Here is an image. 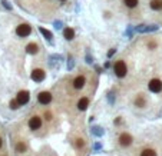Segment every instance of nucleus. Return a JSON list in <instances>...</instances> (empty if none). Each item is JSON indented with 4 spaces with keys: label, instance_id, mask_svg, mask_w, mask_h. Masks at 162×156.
<instances>
[{
    "label": "nucleus",
    "instance_id": "f257e3e1",
    "mask_svg": "<svg viewBox=\"0 0 162 156\" xmlns=\"http://www.w3.org/2000/svg\"><path fill=\"white\" fill-rule=\"evenodd\" d=\"M113 70H115L118 78H124V76H126L128 67H126V63H125L124 60H118L116 63H115V66H113Z\"/></svg>",
    "mask_w": 162,
    "mask_h": 156
},
{
    "label": "nucleus",
    "instance_id": "f03ea898",
    "mask_svg": "<svg viewBox=\"0 0 162 156\" xmlns=\"http://www.w3.org/2000/svg\"><path fill=\"white\" fill-rule=\"evenodd\" d=\"M148 87H149V90L154 93H159L162 90V82L159 80V79H152L151 82L148 83Z\"/></svg>",
    "mask_w": 162,
    "mask_h": 156
},
{
    "label": "nucleus",
    "instance_id": "7ed1b4c3",
    "mask_svg": "<svg viewBox=\"0 0 162 156\" xmlns=\"http://www.w3.org/2000/svg\"><path fill=\"white\" fill-rule=\"evenodd\" d=\"M16 33L20 37H26L32 33V27L29 26V25H20V26H17V29H16Z\"/></svg>",
    "mask_w": 162,
    "mask_h": 156
},
{
    "label": "nucleus",
    "instance_id": "20e7f679",
    "mask_svg": "<svg viewBox=\"0 0 162 156\" xmlns=\"http://www.w3.org/2000/svg\"><path fill=\"white\" fill-rule=\"evenodd\" d=\"M132 143V136L129 133H126V132H124V133H121V136H119V145L124 146V148H126V146H131Z\"/></svg>",
    "mask_w": 162,
    "mask_h": 156
},
{
    "label": "nucleus",
    "instance_id": "39448f33",
    "mask_svg": "<svg viewBox=\"0 0 162 156\" xmlns=\"http://www.w3.org/2000/svg\"><path fill=\"white\" fill-rule=\"evenodd\" d=\"M38 100H39V103H42V105H47L52 100V95H50V92H46V90L45 92H40L38 96Z\"/></svg>",
    "mask_w": 162,
    "mask_h": 156
},
{
    "label": "nucleus",
    "instance_id": "423d86ee",
    "mask_svg": "<svg viewBox=\"0 0 162 156\" xmlns=\"http://www.w3.org/2000/svg\"><path fill=\"white\" fill-rule=\"evenodd\" d=\"M42 126V119L39 118V116H32L30 120H29V127H30L32 130H38L40 129Z\"/></svg>",
    "mask_w": 162,
    "mask_h": 156
},
{
    "label": "nucleus",
    "instance_id": "0eeeda50",
    "mask_svg": "<svg viewBox=\"0 0 162 156\" xmlns=\"http://www.w3.org/2000/svg\"><path fill=\"white\" fill-rule=\"evenodd\" d=\"M16 100L19 102V105H26L27 102H29V92H27V90H20V92L17 93Z\"/></svg>",
    "mask_w": 162,
    "mask_h": 156
},
{
    "label": "nucleus",
    "instance_id": "6e6552de",
    "mask_svg": "<svg viewBox=\"0 0 162 156\" xmlns=\"http://www.w3.org/2000/svg\"><path fill=\"white\" fill-rule=\"evenodd\" d=\"M45 76H46V73L42 69H34L33 72H32V76L30 78L33 79L34 82H42L43 79H45Z\"/></svg>",
    "mask_w": 162,
    "mask_h": 156
},
{
    "label": "nucleus",
    "instance_id": "1a4fd4ad",
    "mask_svg": "<svg viewBox=\"0 0 162 156\" xmlns=\"http://www.w3.org/2000/svg\"><path fill=\"white\" fill-rule=\"evenodd\" d=\"M85 83H86L85 76H78L75 79V82H73V86H75V89H82L83 86H85Z\"/></svg>",
    "mask_w": 162,
    "mask_h": 156
},
{
    "label": "nucleus",
    "instance_id": "9d476101",
    "mask_svg": "<svg viewBox=\"0 0 162 156\" xmlns=\"http://www.w3.org/2000/svg\"><path fill=\"white\" fill-rule=\"evenodd\" d=\"M88 106H89V99H88V97H82V99L78 102V109H79V110H86Z\"/></svg>",
    "mask_w": 162,
    "mask_h": 156
},
{
    "label": "nucleus",
    "instance_id": "9b49d317",
    "mask_svg": "<svg viewBox=\"0 0 162 156\" xmlns=\"http://www.w3.org/2000/svg\"><path fill=\"white\" fill-rule=\"evenodd\" d=\"M26 52L29 53V55H36V53L39 52L38 45H34V43H29V45L26 46Z\"/></svg>",
    "mask_w": 162,
    "mask_h": 156
},
{
    "label": "nucleus",
    "instance_id": "f8f14e48",
    "mask_svg": "<svg viewBox=\"0 0 162 156\" xmlns=\"http://www.w3.org/2000/svg\"><path fill=\"white\" fill-rule=\"evenodd\" d=\"M63 34H65V39H68V40H72L73 37H75V32H73V29H65V32H63Z\"/></svg>",
    "mask_w": 162,
    "mask_h": 156
},
{
    "label": "nucleus",
    "instance_id": "ddd939ff",
    "mask_svg": "<svg viewBox=\"0 0 162 156\" xmlns=\"http://www.w3.org/2000/svg\"><path fill=\"white\" fill-rule=\"evenodd\" d=\"M26 145H25V143H23V142H17V143H16V152L17 153H25L26 152Z\"/></svg>",
    "mask_w": 162,
    "mask_h": 156
},
{
    "label": "nucleus",
    "instance_id": "4468645a",
    "mask_svg": "<svg viewBox=\"0 0 162 156\" xmlns=\"http://www.w3.org/2000/svg\"><path fill=\"white\" fill-rule=\"evenodd\" d=\"M141 156H156V152L151 148H146V149H143L142 152H141Z\"/></svg>",
    "mask_w": 162,
    "mask_h": 156
},
{
    "label": "nucleus",
    "instance_id": "2eb2a0df",
    "mask_svg": "<svg viewBox=\"0 0 162 156\" xmlns=\"http://www.w3.org/2000/svg\"><path fill=\"white\" fill-rule=\"evenodd\" d=\"M151 7L154 9V10H159V9L162 7V0H152Z\"/></svg>",
    "mask_w": 162,
    "mask_h": 156
},
{
    "label": "nucleus",
    "instance_id": "dca6fc26",
    "mask_svg": "<svg viewBox=\"0 0 162 156\" xmlns=\"http://www.w3.org/2000/svg\"><path fill=\"white\" fill-rule=\"evenodd\" d=\"M39 30H40V33L43 34V36H45L46 39H47V40H52V33H50L49 30H46L45 27H40V29H39Z\"/></svg>",
    "mask_w": 162,
    "mask_h": 156
},
{
    "label": "nucleus",
    "instance_id": "f3484780",
    "mask_svg": "<svg viewBox=\"0 0 162 156\" xmlns=\"http://www.w3.org/2000/svg\"><path fill=\"white\" fill-rule=\"evenodd\" d=\"M135 105H136V106H139V108H143V106H145V99H143L142 96L136 97V100H135Z\"/></svg>",
    "mask_w": 162,
    "mask_h": 156
},
{
    "label": "nucleus",
    "instance_id": "a211bd4d",
    "mask_svg": "<svg viewBox=\"0 0 162 156\" xmlns=\"http://www.w3.org/2000/svg\"><path fill=\"white\" fill-rule=\"evenodd\" d=\"M124 2L128 7H135L136 4H138V0H124Z\"/></svg>",
    "mask_w": 162,
    "mask_h": 156
},
{
    "label": "nucleus",
    "instance_id": "6ab92c4d",
    "mask_svg": "<svg viewBox=\"0 0 162 156\" xmlns=\"http://www.w3.org/2000/svg\"><path fill=\"white\" fill-rule=\"evenodd\" d=\"M75 145H76V148H78V149H79V148H83V146H85V140H83V139H76Z\"/></svg>",
    "mask_w": 162,
    "mask_h": 156
},
{
    "label": "nucleus",
    "instance_id": "aec40b11",
    "mask_svg": "<svg viewBox=\"0 0 162 156\" xmlns=\"http://www.w3.org/2000/svg\"><path fill=\"white\" fill-rule=\"evenodd\" d=\"M19 106H20V105H19V102H17V100H11L10 102V109H13V110H15V109H17Z\"/></svg>",
    "mask_w": 162,
    "mask_h": 156
},
{
    "label": "nucleus",
    "instance_id": "412c9836",
    "mask_svg": "<svg viewBox=\"0 0 162 156\" xmlns=\"http://www.w3.org/2000/svg\"><path fill=\"white\" fill-rule=\"evenodd\" d=\"M45 119H46V120H50V119H52V113H50V112H46V113H45Z\"/></svg>",
    "mask_w": 162,
    "mask_h": 156
},
{
    "label": "nucleus",
    "instance_id": "4be33fe9",
    "mask_svg": "<svg viewBox=\"0 0 162 156\" xmlns=\"http://www.w3.org/2000/svg\"><path fill=\"white\" fill-rule=\"evenodd\" d=\"M2 145H3V142H2V139H0V148H2Z\"/></svg>",
    "mask_w": 162,
    "mask_h": 156
},
{
    "label": "nucleus",
    "instance_id": "5701e85b",
    "mask_svg": "<svg viewBox=\"0 0 162 156\" xmlns=\"http://www.w3.org/2000/svg\"><path fill=\"white\" fill-rule=\"evenodd\" d=\"M62 2H65V0H62Z\"/></svg>",
    "mask_w": 162,
    "mask_h": 156
}]
</instances>
